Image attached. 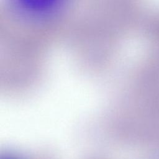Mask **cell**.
<instances>
[{
  "label": "cell",
  "mask_w": 159,
  "mask_h": 159,
  "mask_svg": "<svg viewBox=\"0 0 159 159\" xmlns=\"http://www.w3.org/2000/svg\"><path fill=\"white\" fill-rule=\"evenodd\" d=\"M27 8L32 11H43L52 6L57 0H19Z\"/></svg>",
  "instance_id": "cell-1"
}]
</instances>
